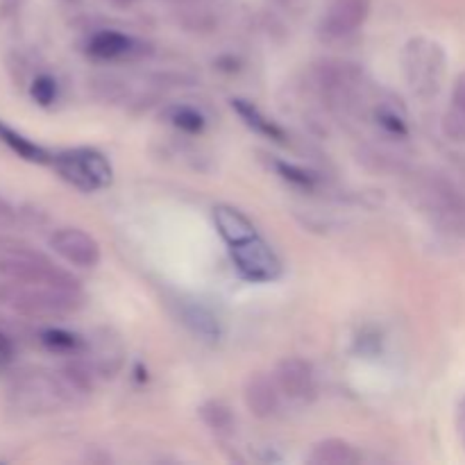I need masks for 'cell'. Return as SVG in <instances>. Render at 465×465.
<instances>
[{
  "instance_id": "6",
  "label": "cell",
  "mask_w": 465,
  "mask_h": 465,
  "mask_svg": "<svg viewBox=\"0 0 465 465\" xmlns=\"http://www.w3.org/2000/svg\"><path fill=\"white\" fill-rule=\"evenodd\" d=\"M53 166L57 168L59 175L71 182L80 191H98L112 184L114 171L112 163L98 150L80 148L66 150V153L53 154Z\"/></svg>"
},
{
  "instance_id": "11",
  "label": "cell",
  "mask_w": 465,
  "mask_h": 465,
  "mask_svg": "<svg viewBox=\"0 0 465 465\" xmlns=\"http://www.w3.org/2000/svg\"><path fill=\"white\" fill-rule=\"evenodd\" d=\"M280 386H277L275 380L266 375H252L248 381H245L243 389V400L248 411L252 413L259 420H268V418L277 416L282 407L280 398Z\"/></svg>"
},
{
  "instance_id": "27",
  "label": "cell",
  "mask_w": 465,
  "mask_h": 465,
  "mask_svg": "<svg viewBox=\"0 0 465 465\" xmlns=\"http://www.w3.org/2000/svg\"><path fill=\"white\" fill-rule=\"evenodd\" d=\"M14 357V341L9 339L7 331L0 330V361H9Z\"/></svg>"
},
{
  "instance_id": "15",
  "label": "cell",
  "mask_w": 465,
  "mask_h": 465,
  "mask_svg": "<svg viewBox=\"0 0 465 465\" xmlns=\"http://www.w3.org/2000/svg\"><path fill=\"white\" fill-rule=\"evenodd\" d=\"M180 318L193 336L203 341H218L221 339V325L218 318L203 307L200 302H182L180 304Z\"/></svg>"
},
{
  "instance_id": "7",
  "label": "cell",
  "mask_w": 465,
  "mask_h": 465,
  "mask_svg": "<svg viewBox=\"0 0 465 465\" xmlns=\"http://www.w3.org/2000/svg\"><path fill=\"white\" fill-rule=\"evenodd\" d=\"M232 262L243 280L252 284H266L275 282L282 275V262L271 245L259 236L243 241V243L232 245Z\"/></svg>"
},
{
  "instance_id": "14",
  "label": "cell",
  "mask_w": 465,
  "mask_h": 465,
  "mask_svg": "<svg viewBox=\"0 0 465 465\" xmlns=\"http://www.w3.org/2000/svg\"><path fill=\"white\" fill-rule=\"evenodd\" d=\"M89 54L103 62H118V59H130L132 54H139V41L123 32L104 30L89 39Z\"/></svg>"
},
{
  "instance_id": "28",
  "label": "cell",
  "mask_w": 465,
  "mask_h": 465,
  "mask_svg": "<svg viewBox=\"0 0 465 465\" xmlns=\"http://www.w3.org/2000/svg\"><path fill=\"white\" fill-rule=\"evenodd\" d=\"M109 3H112L114 7H132L136 0H109Z\"/></svg>"
},
{
  "instance_id": "26",
  "label": "cell",
  "mask_w": 465,
  "mask_h": 465,
  "mask_svg": "<svg viewBox=\"0 0 465 465\" xmlns=\"http://www.w3.org/2000/svg\"><path fill=\"white\" fill-rule=\"evenodd\" d=\"M16 218H18L16 207L0 195V225H12V223H16Z\"/></svg>"
},
{
  "instance_id": "5",
  "label": "cell",
  "mask_w": 465,
  "mask_h": 465,
  "mask_svg": "<svg viewBox=\"0 0 465 465\" xmlns=\"http://www.w3.org/2000/svg\"><path fill=\"white\" fill-rule=\"evenodd\" d=\"M318 91L336 112H352L359 104L363 91V73L357 64L350 62H322L316 68Z\"/></svg>"
},
{
  "instance_id": "9",
  "label": "cell",
  "mask_w": 465,
  "mask_h": 465,
  "mask_svg": "<svg viewBox=\"0 0 465 465\" xmlns=\"http://www.w3.org/2000/svg\"><path fill=\"white\" fill-rule=\"evenodd\" d=\"M371 16V0H334L322 18L321 32L327 41L354 35Z\"/></svg>"
},
{
  "instance_id": "16",
  "label": "cell",
  "mask_w": 465,
  "mask_h": 465,
  "mask_svg": "<svg viewBox=\"0 0 465 465\" xmlns=\"http://www.w3.org/2000/svg\"><path fill=\"white\" fill-rule=\"evenodd\" d=\"M309 461L313 465H357L361 461V454L348 440L327 439L313 445Z\"/></svg>"
},
{
  "instance_id": "13",
  "label": "cell",
  "mask_w": 465,
  "mask_h": 465,
  "mask_svg": "<svg viewBox=\"0 0 465 465\" xmlns=\"http://www.w3.org/2000/svg\"><path fill=\"white\" fill-rule=\"evenodd\" d=\"M125 348L121 339L112 336V331L103 330L95 341H91V368L103 377H114L123 366Z\"/></svg>"
},
{
  "instance_id": "25",
  "label": "cell",
  "mask_w": 465,
  "mask_h": 465,
  "mask_svg": "<svg viewBox=\"0 0 465 465\" xmlns=\"http://www.w3.org/2000/svg\"><path fill=\"white\" fill-rule=\"evenodd\" d=\"M275 168L282 173V177H284V180L293 182L295 186H302V189H312L313 182H316V175H313V173L304 171V168L293 166V163L277 162Z\"/></svg>"
},
{
  "instance_id": "3",
  "label": "cell",
  "mask_w": 465,
  "mask_h": 465,
  "mask_svg": "<svg viewBox=\"0 0 465 465\" xmlns=\"http://www.w3.org/2000/svg\"><path fill=\"white\" fill-rule=\"evenodd\" d=\"M0 280L80 291L71 272L62 271L48 257L30 248H0Z\"/></svg>"
},
{
  "instance_id": "12",
  "label": "cell",
  "mask_w": 465,
  "mask_h": 465,
  "mask_svg": "<svg viewBox=\"0 0 465 465\" xmlns=\"http://www.w3.org/2000/svg\"><path fill=\"white\" fill-rule=\"evenodd\" d=\"M212 216H213V225H216L218 234L223 236L225 243H230V248L232 245L252 239V236H257V230H254L252 221H250L243 212L232 207V204H216Z\"/></svg>"
},
{
  "instance_id": "20",
  "label": "cell",
  "mask_w": 465,
  "mask_h": 465,
  "mask_svg": "<svg viewBox=\"0 0 465 465\" xmlns=\"http://www.w3.org/2000/svg\"><path fill=\"white\" fill-rule=\"evenodd\" d=\"M200 418L216 434H230L234 430V413H232V409L227 404L218 402V400L203 404L200 407Z\"/></svg>"
},
{
  "instance_id": "22",
  "label": "cell",
  "mask_w": 465,
  "mask_h": 465,
  "mask_svg": "<svg viewBox=\"0 0 465 465\" xmlns=\"http://www.w3.org/2000/svg\"><path fill=\"white\" fill-rule=\"evenodd\" d=\"M377 121H380V125L384 127L389 134L407 136V121H404L402 114L395 107H391V104L381 103L380 107H377Z\"/></svg>"
},
{
  "instance_id": "18",
  "label": "cell",
  "mask_w": 465,
  "mask_h": 465,
  "mask_svg": "<svg viewBox=\"0 0 465 465\" xmlns=\"http://www.w3.org/2000/svg\"><path fill=\"white\" fill-rule=\"evenodd\" d=\"M232 107H234V112L239 114L241 121H243L252 132H257V134L266 136V139H271V141H277V143H282V141H284V130H282L275 121H271V118H268L262 109L254 107L252 103L236 98V100H232Z\"/></svg>"
},
{
  "instance_id": "23",
  "label": "cell",
  "mask_w": 465,
  "mask_h": 465,
  "mask_svg": "<svg viewBox=\"0 0 465 465\" xmlns=\"http://www.w3.org/2000/svg\"><path fill=\"white\" fill-rule=\"evenodd\" d=\"M30 94L36 103L48 107V104H53L57 100V82L50 75H36L30 86Z\"/></svg>"
},
{
  "instance_id": "10",
  "label": "cell",
  "mask_w": 465,
  "mask_h": 465,
  "mask_svg": "<svg viewBox=\"0 0 465 465\" xmlns=\"http://www.w3.org/2000/svg\"><path fill=\"white\" fill-rule=\"evenodd\" d=\"M275 381L282 393L295 402H312L316 398V372H313L312 363L304 359L289 357L280 361L275 371Z\"/></svg>"
},
{
  "instance_id": "1",
  "label": "cell",
  "mask_w": 465,
  "mask_h": 465,
  "mask_svg": "<svg viewBox=\"0 0 465 465\" xmlns=\"http://www.w3.org/2000/svg\"><path fill=\"white\" fill-rule=\"evenodd\" d=\"M9 398H12L14 407L25 413H54L73 407L82 398V393H77L68 384L62 372L53 375V372L32 371L23 372L12 381Z\"/></svg>"
},
{
  "instance_id": "17",
  "label": "cell",
  "mask_w": 465,
  "mask_h": 465,
  "mask_svg": "<svg viewBox=\"0 0 465 465\" xmlns=\"http://www.w3.org/2000/svg\"><path fill=\"white\" fill-rule=\"evenodd\" d=\"M0 143L7 145L14 154H18L21 159L32 163H53V154L45 148H41L39 143L30 141L27 136H23L21 132H16L14 127H9L7 123L0 121Z\"/></svg>"
},
{
  "instance_id": "19",
  "label": "cell",
  "mask_w": 465,
  "mask_h": 465,
  "mask_svg": "<svg viewBox=\"0 0 465 465\" xmlns=\"http://www.w3.org/2000/svg\"><path fill=\"white\" fill-rule=\"evenodd\" d=\"M445 132L450 139L465 141V73L457 77L452 91V107L445 116Z\"/></svg>"
},
{
  "instance_id": "8",
  "label": "cell",
  "mask_w": 465,
  "mask_h": 465,
  "mask_svg": "<svg viewBox=\"0 0 465 465\" xmlns=\"http://www.w3.org/2000/svg\"><path fill=\"white\" fill-rule=\"evenodd\" d=\"M50 248L54 254L64 259V262L73 263L77 268H95L100 263V245L98 241L84 230L77 227H62L54 230L48 239Z\"/></svg>"
},
{
  "instance_id": "4",
  "label": "cell",
  "mask_w": 465,
  "mask_h": 465,
  "mask_svg": "<svg viewBox=\"0 0 465 465\" xmlns=\"http://www.w3.org/2000/svg\"><path fill=\"white\" fill-rule=\"evenodd\" d=\"M418 198L443 230L465 236V193L443 173H427L418 180Z\"/></svg>"
},
{
  "instance_id": "24",
  "label": "cell",
  "mask_w": 465,
  "mask_h": 465,
  "mask_svg": "<svg viewBox=\"0 0 465 465\" xmlns=\"http://www.w3.org/2000/svg\"><path fill=\"white\" fill-rule=\"evenodd\" d=\"M41 341H44L50 350H57V352H73V350H77V345H80V339H77V336L68 334V331L64 330H45L44 334H41Z\"/></svg>"
},
{
  "instance_id": "21",
  "label": "cell",
  "mask_w": 465,
  "mask_h": 465,
  "mask_svg": "<svg viewBox=\"0 0 465 465\" xmlns=\"http://www.w3.org/2000/svg\"><path fill=\"white\" fill-rule=\"evenodd\" d=\"M166 116L171 121V125L186 132V134H200L204 130L203 114L193 107H186V104H175V107L168 109Z\"/></svg>"
},
{
  "instance_id": "2",
  "label": "cell",
  "mask_w": 465,
  "mask_h": 465,
  "mask_svg": "<svg viewBox=\"0 0 465 465\" xmlns=\"http://www.w3.org/2000/svg\"><path fill=\"white\" fill-rule=\"evenodd\" d=\"M402 64L407 84L416 98L431 100L439 95V91L443 89L445 68H448L443 45L425 36L411 39L404 45Z\"/></svg>"
}]
</instances>
